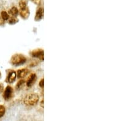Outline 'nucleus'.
<instances>
[{
  "mask_svg": "<svg viewBox=\"0 0 138 121\" xmlns=\"http://www.w3.org/2000/svg\"><path fill=\"white\" fill-rule=\"evenodd\" d=\"M39 96L37 94H30L25 97L23 102L27 105H34L38 103Z\"/></svg>",
  "mask_w": 138,
  "mask_h": 121,
  "instance_id": "obj_1",
  "label": "nucleus"
},
{
  "mask_svg": "<svg viewBox=\"0 0 138 121\" xmlns=\"http://www.w3.org/2000/svg\"><path fill=\"white\" fill-rule=\"evenodd\" d=\"M26 60L27 59L23 55L17 54L12 57L11 59V62L14 66H18L24 64L26 62Z\"/></svg>",
  "mask_w": 138,
  "mask_h": 121,
  "instance_id": "obj_2",
  "label": "nucleus"
},
{
  "mask_svg": "<svg viewBox=\"0 0 138 121\" xmlns=\"http://www.w3.org/2000/svg\"><path fill=\"white\" fill-rule=\"evenodd\" d=\"M13 94V89L11 86H8L6 87L4 92L3 97L6 100H9L12 97Z\"/></svg>",
  "mask_w": 138,
  "mask_h": 121,
  "instance_id": "obj_3",
  "label": "nucleus"
},
{
  "mask_svg": "<svg viewBox=\"0 0 138 121\" xmlns=\"http://www.w3.org/2000/svg\"><path fill=\"white\" fill-rule=\"evenodd\" d=\"M37 80V76L36 74L34 73H33L30 75V76L28 77V80H27V85L28 87H31L33 85H34L35 82Z\"/></svg>",
  "mask_w": 138,
  "mask_h": 121,
  "instance_id": "obj_4",
  "label": "nucleus"
},
{
  "mask_svg": "<svg viewBox=\"0 0 138 121\" xmlns=\"http://www.w3.org/2000/svg\"><path fill=\"white\" fill-rule=\"evenodd\" d=\"M31 55L33 57H37V58H39L40 59H44V52L42 50H33L31 52Z\"/></svg>",
  "mask_w": 138,
  "mask_h": 121,
  "instance_id": "obj_5",
  "label": "nucleus"
},
{
  "mask_svg": "<svg viewBox=\"0 0 138 121\" xmlns=\"http://www.w3.org/2000/svg\"><path fill=\"white\" fill-rule=\"evenodd\" d=\"M43 15H44V9L42 8H39L37 10L36 14L35 20L39 21L41 19H42V17H43Z\"/></svg>",
  "mask_w": 138,
  "mask_h": 121,
  "instance_id": "obj_6",
  "label": "nucleus"
},
{
  "mask_svg": "<svg viewBox=\"0 0 138 121\" xmlns=\"http://www.w3.org/2000/svg\"><path fill=\"white\" fill-rule=\"evenodd\" d=\"M20 15L23 18H28L30 15V10L28 9V7L24 9V10H20Z\"/></svg>",
  "mask_w": 138,
  "mask_h": 121,
  "instance_id": "obj_7",
  "label": "nucleus"
},
{
  "mask_svg": "<svg viewBox=\"0 0 138 121\" xmlns=\"http://www.w3.org/2000/svg\"><path fill=\"white\" fill-rule=\"evenodd\" d=\"M16 76H17V75H16V72H14V71L11 72L9 74L8 77H7V80H8L9 83H13L15 81V80H16Z\"/></svg>",
  "mask_w": 138,
  "mask_h": 121,
  "instance_id": "obj_8",
  "label": "nucleus"
},
{
  "mask_svg": "<svg viewBox=\"0 0 138 121\" xmlns=\"http://www.w3.org/2000/svg\"><path fill=\"white\" fill-rule=\"evenodd\" d=\"M28 71L26 69H21V70H18L17 71V76L18 78H23L25 76L28 74Z\"/></svg>",
  "mask_w": 138,
  "mask_h": 121,
  "instance_id": "obj_9",
  "label": "nucleus"
},
{
  "mask_svg": "<svg viewBox=\"0 0 138 121\" xmlns=\"http://www.w3.org/2000/svg\"><path fill=\"white\" fill-rule=\"evenodd\" d=\"M9 14H10L11 15H12L13 17H16V16H17L18 14V10L16 7H13L9 10Z\"/></svg>",
  "mask_w": 138,
  "mask_h": 121,
  "instance_id": "obj_10",
  "label": "nucleus"
},
{
  "mask_svg": "<svg viewBox=\"0 0 138 121\" xmlns=\"http://www.w3.org/2000/svg\"><path fill=\"white\" fill-rule=\"evenodd\" d=\"M18 6L20 7V10H24L27 7V3L25 1H23V0H21L19 3H18Z\"/></svg>",
  "mask_w": 138,
  "mask_h": 121,
  "instance_id": "obj_11",
  "label": "nucleus"
},
{
  "mask_svg": "<svg viewBox=\"0 0 138 121\" xmlns=\"http://www.w3.org/2000/svg\"><path fill=\"white\" fill-rule=\"evenodd\" d=\"M1 18L3 20H8L9 18V16L8 14H7V12L6 11H2L1 14Z\"/></svg>",
  "mask_w": 138,
  "mask_h": 121,
  "instance_id": "obj_12",
  "label": "nucleus"
},
{
  "mask_svg": "<svg viewBox=\"0 0 138 121\" xmlns=\"http://www.w3.org/2000/svg\"><path fill=\"white\" fill-rule=\"evenodd\" d=\"M6 112V108L3 105H0V117H3Z\"/></svg>",
  "mask_w": 138,
  "mask_h": 121,
  "instance_id": "obj_13",
  "label": "nucleus"
},
{
  "mask_svg": "<svg viewBox=\"0 0 138 121\" xmlns=\"http://www.w3.org/2000/svg\"><path fill=\"white\" fill-rule=\"evenodd\" d=\"M24 84H25V81L23 80H21L19 81L18 82V83L17 84V88L18 89H21L22 87L23 86Z\"/></svg>",
  "mask_w": 138,
  "mask_h": 121,
  "instance_id": "obj_14",
  "label": "nucleus"
},
{
  "mask_svg": "<svg viewBox=\"0 0 138 121\" xmlns=\"http://www.w3.org/2000/svg\"><path fill=\"white\" fill-rule=\"evenodd\" d=\"M18 21V20H17V18H16V17H13L12 18H11L9 21V23H10V24H15L16 23H17Z\"/></svg>",
  "mask_w": 138,
  "mask_h": 121,
  "instance_id": "obj_15",
  "label": "nucleus"
},
{
  "mask_svg": "<svg viewBox=\"0 0 138 121\" xmlns=\"http://www.w3.org/2000/svg\"><path fill=\"white\" fill-rule=\"evenodd\" d=\"M41 0H32V1L35 3L36 4H39L40 3H41Z\"/></svg>",
  "mask_w": 138,
  "mask_h": 121,
  "instance_id": "obj_16",
  "label": "nucleus"
},
{
  "mask_svg": "<svg viewBox=\"0 0 138 121\" xmlns=\"http://www.w3.org/2000/svg\"><path fill=\"white\" fill-rule=\"evenodd\" d=\"M39 86H41V87H43L44 86V79H42V80H41V81H40L39 83Z\"/></svg>",
  "mask_w": 138,
  "mask_h": 121,
  "instance_id": "obj_17",
  "label": "nucleus"
},
{
  "mask_svg": "<svg viewBox=\"0 0 138 121\" xmlns=\"http://www.w3.org/2000/svg\"><path fill=\"white\" fill-rule=\"evenodd\" d=\"M3 91V86L1 85V84H0V93L1 92Z\"/></svg>",
  "mask_w": 138,
  "mask_h": 121,
  "instance_id": "obj_18",
  "label": "nucleus"
},
{
  "mask_svg": "<svg viewBox=\"0 0 138 121\" xmlns=\"http://www.w3.org/2000/svg\"><path fill=\"white\" fill-rule=\"evenodd\" d=\"M0 78H1V72H0Z\"/></svg>",
  "mask_w": 138,
  "mask_h": 121,
  "instance_id": "obj_19",
  "label": "nucleus"
}]
</instances>
